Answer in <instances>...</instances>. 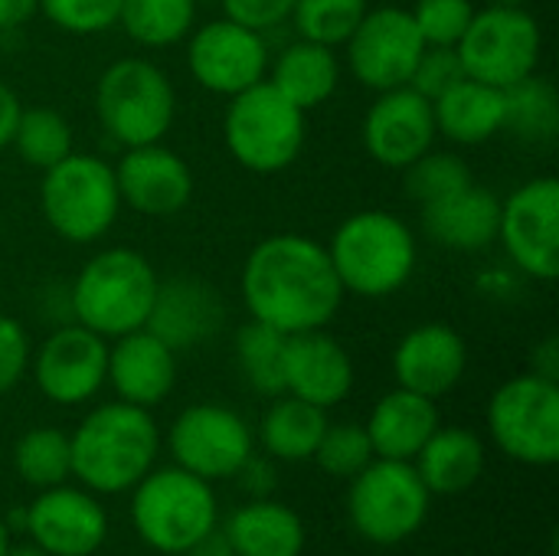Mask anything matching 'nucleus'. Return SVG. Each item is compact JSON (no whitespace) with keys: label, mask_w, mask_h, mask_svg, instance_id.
I'll list each match as a JSON object with an SVG mask.
<instances>
[{"label":"nucleus","mask_w":559,"mask_h":556,"mask_svg":"<svg viewBox=\"0 0 559 556\" xmlns=\"http://www.w3.org/2000/svg\"><path fill=\"white\" fill-rule=\"evenodd\" d=\"M239 292L252 321L282 334L328 328L344 305L328 246L301 233H275L246 256Z\"/></svg>","instance_id":"f257e3e1"},{"label":"nucleus","mask_w":559,"mask_h":556,"mask_svg":"<svg viewBox=\"0 0 559 556\" xmlns=\"http://www.w3.org/2000/svg\"><path fill=\"white\" fill-rule=\"evenodd\" d=\"M72 475L95 495L131 492L157 462L160 429L144 406L102 403L69 436Z\"/></svg>","instance_id":"f03ea898"},{"label":"nucleus","mask_w":559,"mask_h":556,"mask_svg":"<svg viewBox=\"0 0 559 556\" xmlns=\"http://www.w3.org/2000/svg\"><path fill=\"white\" fill-rule=\"evenodd\" d=\"M328 256L344 295L390 298L409 285L419 262V246L409 223L396 213L357 210L334 229Z\"/></svg>","instance_id":"7ed1b4c3"},{"label":"nucleus","mask_w":559,"mask_h":556,"mask_svg":"<svg viewBox=\"0 0 559 556\" xmlns=\"http://www.w3.org/2000/svg\"><path fill=\"white\" fill-rule=\"evenodd\" d=\"M157 272L147 256L128 246H111L95 252L69 288L72 321L95 331L105 341L131 334L147 324Z\"/></svg>","instance_id":"20e7f679"},{"label":"nucleus","mask_w":559,"mask_h":556,"mask_svg":"<svg viewBox=\"0 0 559 556\" xmlns=\"http://www.w3.org/2000/svg\"><path fill=\"white\" fill-rule=\"evenodd\" d=\"M95 115L121 151L164 141L177 118L174 82L151 59H115L95 82Z\"/></svg>","instance_id":"39448f33"},{"label":"nucleus","mask_w":559,"mask_h":556,"mask_svg":"<svg viewBox=\"0 0 559 556\" xmlns=\"http://www.w3.org/2000/svg\"><path fill=\"white\" fill-rule=\"evenodd\" d=\"M308 111L292 105L278 88L265 82L229 98L223 115V141L233 161L249 174L288 170L308 138Z\"/></svg>","instance_id":"423d86ee"},{"label":"nucleus","mask_w":559,"mask_h":556,"mask_svg":"<svg viewBox=\"0 0 559 556\" xmlns=\"http://www.w3.org/2000/svg\"><path fill=\"white\" fill-rule=\"evenodd\" d=\"M39 210L49 229L72 246H88L108 236V229L121 216L115 167L95 154L72 151L69 157L43 170Z\"/></svg>","instance_id":"0eeeda50"},{"label":"nucleus","mask_w":559,"mask_h":556,"mask_svg":"<svg viewBox=\"0 0 559 556\" xmlns=\"http://www.w3.org/2000/svg\"><path fill=\"white\" fill-rule=\"evenodd\" d=\"M131 521L151 551L183 556L216 528V495L210 482L180 465L151 469L134 485Z\"/></svg>","instance_id":"6e6552de"},{"label":"nucleus","mask_w":559,"mask_h":556,"mask_svg":"<svg viewBox=\"0 0 559 556\" xmlns=\"http://www.w3.org/2000/svg\"><path fill=\"white\" fill-rule=\"evenodd\" d=\"M429 488L413 462L373 459L350 478L347 514L360 537L380 547L409 541L429 518Z\"/></svg>","instance_id":"1a4fd4ad"},{"label":"nucleus","mask_w":559,"mask_h":556,"mask_svg":"<svg viewBox=\"0 0 559 556\" xmlns=\"http://www.w3.org/2000/svg\"><path fill=\"white\" fill-rule=\"evenodd\" d=\"M488 433L495 446L521 465H557L559 383L531 370L501 383L488 403Z\"/></svg>","instance_id":"9d476101"},{"label":"nucleus","mask_w":559,"mask_h":556,"mask_svg":"<svg viewBox=\"0 0 559 556\" xmlns=\"http://www.w3.org/2000/svg\"><path fill=\"white\" fill-rule=\"evenodd\" d=\"M455 49L468 79L495 88H511L514 82L537 72L544 29L537 16L524 7H481L475 10Z\"/></svg>","instance_id":"9b49d317"},{"label":"nucleus","mask_w":559,"mask_h":556,"mask_svg":"<svg viewBox=\"0 0 559 556\" xmlns=\"http://www.w3.org/2000/svg\"><path fill=\"white\" fill-rule=\"evenodd\" d=\"M167 446L180 469L203 482H219L249 469L255 436L236 410L219 403H197L174 419Z\"/></svg>","instance_id":"f8f14e48"},{"label":"nucleus","mask_w":559,"mask_h":556,"mask_svg":"<svg viewBox=\"0 0 559 556\" xmlns=\"http://www.w3.org/2000/svg\"><path fill=\"white\" fill-rule=\"evenodd\" d=\"M498 242L518 272L534 282L559 275V180L554 174L531 177L501 200Z\"/></svg>","instance_id":"ddd939ff"},{"label":"nucleus","mask_w":559,"mask_h":556,"mask_svg":"<svg viewBox=\"0 0 559 556\" xmlns=\"http://www.w3.org/2000/svg\"><path fill=\"white\" fill-rule=\"evenodd\" d=\"M269 62L272 56L265 33H255L229 16L193 26L187 36V69L193 82L223 98L265 82Z\"/></svg>","instance_id":"4468645a"},{"label":"nucleus","mask_w":559,"mask_h":556,"mask_svg":"<svg viewBox=\"0 0 559 556\" xmlns=\"http://www.w3.org/2000/svg\"><path fill=\"white\" fill-rule=\"evenodd\" d=\"M344 49H347L350 75L370 92H386V88L409 85L426 43L409 10L377 7L364 13Z\"/></svg>","instance_id":"2eb2a0df"},{"label":"nucleus","mask_w":559,"mask_h":556,"mask_svg":"<svg viewBox=\"0 0 559 556\" xmlns=\"http://www.w3.org/2000/svg\"><path fill=\"white\" fill-rule=\"evenodd\" d=\"M29 370L39 393L56 406H82L102 387L108 374V341L95 331L69 321L56 328L33 354Z\"/></svg>","instance_id":"dca6fc26"},{"label":"nucleus","mask_w":559,"mask_h":556,"mask_svg":"<svg viewBox=\"0 0 559 556\" xmlns=\"http://www.w3.org/2000/svg\"><path fill=\"white\" fill-rule=\"evenodd\" d=\"M364 151L390 170H406L416 157L432 151L439 131L432 102L413 85L377 92L373 105L364 115Z\"/></svg>","instance_id":"f3484780"},{"label":"nucleus","mask_w":559,"mask_h":556,"mask_svg":"<svg viewBox=\"0 0 559 556\" xmlns=\"http://www.w3.org/2000/svg\"><path fill=\"white\" fill-rule=\"evenodd\" d=\"M111 167H115L121 206H131L141 216L151 220L177 216L193 200V170L164 141L124 147L121 161Z\"/></svg>","instance_id":"a211bd4d"},{"label":"nucleus","mask_w":559,"mask_h":556,"mask_svg":"<svg viewBox=\"0 0 559 556\" xmlns=\"http://www.w3.org/2000/svg\"><path fill=\"white\" fill-rule=\"evenodd\" d=\"M23 531L49 556H92L108 537V518L95 495L56 485L23 511Z\"/></svg>","instance_id":"6ab92c4d"},{"label":"nucleus","mask_w":559,"mask_h":556,"mask_svg":"<svg viewBox=\"0 0 559 556\" xmlns=\"http://www.w3.org/2000/svg\"><path fill=\"white\" fill-rule=\"evenodd\" d=\"M465 370H468V344L455 328L442 321H429L406 331L393 351L396 387L429 400L452 393L462 383Z\"/></svg>","instance_id":"aec40b11"},{"label":"nucleus","mask_w":559,"mask_h":556,"mask_svg":"<svg viewBox=\"0 0 559 556\" xmlns=\"http://www.w3.org/2000/svg\"><path fill=\"white\" fill-rule=\"evenodd\" d=\"M223 318L226 305L210 282L197 275H174L157 282L144 328L157 334L170 351H187L206 344L223 328Z\"/></svg>","instance_id":"412c9836"},{"label":"nucleus","mask_w":559,"mask_h":556,"mask_svg":"<svg viewBox=\"0 0 559 556\" xmlns=\"http://www.w3.org/2000/svg\"><path fill=\"white\" fill-rule=\"evenodd\" d=\"M105 383L121 403L157 406L170 397L177 383V351H170L157 334L138 328L108 341V374Z\"/></svg>","instance_id":"4be33fe9"},{"label":"nucleus","mask_w":559,"mask_h":556,"mask_svg":"<svg viewBox=\"0 0 559 556\" xmlns=\"http://www.w3.org/2000/svg\"><path fill=\"white\" fill-rule=\"evenodd\" d=\"M354 390V360L324 328L292 334L285 344V393L331 410Z\"/></svg>","instance_id":"5701e85b"},{"label":"nucleus","mask_w":559,"mask_h":556,"mask_svg":"<svg viewBox=\"0 0 559 556\" xmlns=\"http://www.w3.org/2000/svg\"><path fill=\"white\" fill-rule=\"evenodd\" d=\"M501 197L475 180L436 203L423 206L426 236L452 252H481L498 242Z\"/></svg>","instance_id":"b1692460"},{"label":"nucleus","mask_w":559,"mask_h":556,"mask_svg":"<svg viewBox=\"0 0 559 556\" xmlns=\"http://www.w3.org/2000/svg\"><path fill=\"white\" fill-rule=\"evenodd\" d=\"M439 426L442 423H439L436 400L396 387L373 406L364 429L370 436V446H373L377 459L413 462Z\"/></svg>","instance_id":"393cba45"},{"label":"nucleus","mask_w":559,"mask_h":556,"mask_svg":"<svg viewBox=\"0 0 559 556\" xmlns=\"http://www.w3.org/2000/svg\"><path fill=\"white\" fill-rule=\"evenodd\" d=\"M436 131L459 147H475L504 131V88L478 79H462L439 98H432Z\"/></svg>","instance_id":"a878e982"},{"label":"nucleus","mask_w":559,"mask_h":556,"mask_svg":"<svg viewBox=\"0 0 559 556\" xmlns=\"http://www.w3.org/2000/svg\"><path fill=\"white\" fill-rule=\"evenodd\" d=\"M269 85L278 88L292 105L311 111L324 105L341 85V59L331 46L295 39L269 62Z\"/></svg>","instance_id":"bb28decb"},{"label":"nucleus","mask_w":559,"mask_h":556,"mask_svg":"<svg viewBox=\"0 0 559 556\" xmlns=\"http://www.w3.org/2000/svg\"><path fill=\"white\" fill-rule=\"evenodd\" d=\"M429 495H465L485 472V446L465 426H439L413 459Z\"/></svg>","instance_id":"cd10ccee"},{"label":"nucleus","mask_w":559,"mask_h":556,"mask_svg":"<svg viewBox=\"0 0 559 556\" xmlns=\"http://www.w3.org/2000/svg\"><path fill=\"white\" fill-rule=\"evenodd\" d=\"M236 556H301L305 524L282 501H249L223 528Z\"/></svg>","instance_id":"c85d7f7f"},{"label":"nucleus","mask_w":559,"mask_h":556,"mask_svg":"<svg viewBox=\"0 0 559 556\" xmlns=\"http://www.w3.org/2000/svg\"><path fill=\"white\" fill-rule=\"evenodd\" d=\"M324 429L328 410L305 403L292 393H282L259 423V442L278 462H305L314 456Z\"/></svg>","instance_id":"c756f323"},{"label":"nucleus","mask_w":559,"mask_h":556,"mask_svg":"<svg viewBox=\"0 0 559 556\" xmlns=\"http://www.w3.org/2000/svg\"><path fill=\"white\" fill-rule=\"evenodd\" d=\"M504 131L531 147H547L559 134V98L550 79L527 75L504 88Z\"/></svg>","instance_id":"7c9ffc66"},{"label":"nucleus","mask_w":559,"mask_h":556,"mask_svg":"<svg viewBox=\"0 0 559 556\" xmlns=\"http://www.w3.org/2000/svg\"><path fill=\"white\" fill-rule=\"evenodd\" d=\"M200 0H121L118 26L144 49H167L197 26Z\"/></svg>","instance_id":"2f4dec72"},{"label":"nucleus","mask_w":559,"mask_h":556,"mask_svg":"<svg viewBox=\"0 0 559 556\" xmlns=\"http://www.w3.org/2000/svg\"><path fill=\"white\" fill-rule=\"evenodd\" d=\"M10 147L20 154V161L26 167L49 170L52 164H59L62 157H69L75 151L72 125L49 105L20 108Z\"/></svg>","instance_id":"473e14b6"},{"label":"nucleus","mask_w":559,"mask_h":556,"mask_svg":"<svg viewBox=\"0 0 559 556\" xmlns=\"http://www.w3.org/2000/svg\"><path fill=\"white\" fill-rule=\"evenodd\" d=\"M285 344L288 334L262 321H249L236 331V364L255 393L262 397L285 393Z\"/></svg>","instance_id":"72a5a7b5"},{"label":"nucleus","mask_w":559,"mask_h":556,"mask_svg":"<svg viewBox=\"0 0 559 556\" xmlns=\"http://www.w3.org/2000/svg\"><path fill=\"white\" fill-rule=\"evenodd\" d=\"M13 469L29 488H56L72 475L69 433L56 426H36L20 436L13 449Z\"/></svg>","instance_id":"f704fd0d"},{"label":"nucleus","mask_w":559,"mask_h":556,"mask_svg":"<svg viewBox=\"0 0 559 556\" xmlns=\"http://www.w3.org/2000/svg\"><path fill=\"white\" fill-rule=\"evenodd\" d=\"M367 10V0H295L292 23L301 39L337 49L350 39Z\"/></svg>","instance_id":"c9c22d12"},{"label":"nucleus","mask_w":559,"mask_h":556,"mask_svg":"<svg viewBox=\"0 0 559 556\" xmlns=\"http://www.w3.org/2000/svg\"><path fill=\"white\" fill-rule=\"evenodd\" d=\"M403 184H406L409 200L426 206V203H436V200L468 187L472 167L452 151H426L403 170Z\"/></svg>","instance_id":"e433bc0d"},{"label":"nucleus","mask_w":559,"mask_h":556,"mask_svg":"<svg viewBox=\"0 0 559 556\" xmlns=\"http://www.w3.org/2000/svg\"><path fill=\"white\" fill-rule=\"evenodd\" d=\"M328 475L334 478H354L360 475L377 456H373V446H370V436L364 426L357 423H328L314 456H311Z\"/></svg>","instance_id":"4c0bfd02"},{"label":"nucleus","mask_w":559,"mask_h":556,"mask_svg":"<svg viewBox=\"0 0 559 556\" xmlns=\"http://www.w3.org/2000/svg\"><path fill=\"white\" fill-rule=\"evenodd\" d=\"M39 13L69 36H98L118 26L121 0H39Z\"/></svg>","instance_id":"58836bf2"},{"label":"nucleus","mask_w":559,"mask_h":556,"mask_svg":"<svg viewBox=\"0 0 559 556\" xmlns=\"http://www.w3.org/2000/svg\"><path fill=\"white\" fill-rule=\"evenodd\" d=\"M475 10L472 0H416L409 16L426 46H459Z\"/></svg>","instance_id":"ea45409f"},{"label":"nucleus","mask_w":559,"mask_h":556,"mask_svg":"<svg viewBox=\"0 0 559 556\" xmlns=\"http://www.w3.org/2000/svg\"><path fill=\"white\" fill-rule=\"evenodd\" d=\"M462 79H465V66H462V56L455 46H426L413 69L409 85L432 102Z\"/></svg>","instance_id":"a19ab883"},{"label":"nucleus","mask_w":559,"mask_h":556,"mask_svg":"<svg viewBox=\"0 0 559 556\" xmlns=\"http://www.w3.org/2000/svg\"><path fill=\"white\" fill-rule=\"evenodd\" d=\"M29 360H33V344L26 328L16 318L0 315V397L10 393L26 377Z\"/></svg>","instance_id":"79ce46f5"},{"label":"nucleus","mask_w":559,"mask_h":556,"mask_svg":"<svg viewBox=\"0 0 559 556\" xmlns=\"http://www.w3.org/2000/svg\"><path fill=\"white\" fill-rule=\"evenodd\" d=\"M219 3H223V16L255 33L278 29L282 23L292 20V10H295V0H219Z\"/></svg>","instance_id":"37998d69"},{"label":"nucleus","mask_w":559,"mask_h":556,"mask_svg":"<svg viewBox=\"0 0 559 556\" xmlns=\"http://www.w3.org/2000/svg\"><path fill=\"white\" fill-rule=\"evenodd\" d=\"M531 374L559 383V341L554 334L544 338V341L534 347V354H531Z\"/></svg>","instance_id":"c03bdc74"},{"label":"nucleus","mask_w":559,"mask_h":556,"mask_svg":"<svg viewBox=\"0 0 559 556\" xmlns=\"http://www.w3.org/2000/svg\"><path fill=\"white\" fill-rule=\"evenodd\" d=\"M20 108H23V105H20L16 92L0 79V151L10 147V141H13V128H16Z\"/></svg>","instance_id":"a18cd8bd"},{"label":"nucleus","mask_w":559,"mask_h":556,"mask_svg":"<svg viewBox=\"0 0 559 556\" xmlns=\"http://www.w3.org/2000/svg\"><path fill=\"white\" fill-rule=\"evenodd\" d=\"M39 13V0H0V29H20Z\"/></svg>","instance_id":"49530a36"},{"label":"nucleus","mask_w":559,"mask_h":556,"mask_svg":"<svg viewBox=\"0 0 559 556\" xmlns=\"http://www.w3.org/2000/svg\"><path fill=\"white\" fill-rule=\"evenodd\" d=\"M183 556H236V551H233V544H229V537L219 531V528H213L206 537H200L190 551Z\"/></svg>","instance_id":"de8ad7c7"},{"label":"nucleus","mask_w":559,"mask_h":556,"mask_svg":"<svg viewBox=\"0 0 559 556\" xmlns=\"http://www.w3.org/2000/svg\"><path fill=\"white\" fill-rule=\"evenodd\" d=\"M3 556H49V554H46L43 547H36L33 541H29V544H16V547L10 544V547H7V554H3Z\"/></svg>","instance_id":"09e8293b"},{"label":"nucleus","mask_w":559,"mask_h":556,"mask_svg":"<svg viewBox=\"0 0 559 556\" xmlns=\"http://www.w3.org/2000/svg\"><path fill=\"white\" fill-rule=\"evenodd\" d=\"M527 0H485V7H524Z\"/></svg>","instance_id":"8fccbe9b"},{"label":"nucleus","mask_w":559,"mask_h":556,"mask_svg":"<svg viewBox=\"0 0 559 556\" xmlns=\"http://www.w3.org/2000/svg\"><path fill=\"white\" fill-rule=\"evenodd\" d=\"M7 547H10V531H7V524L0 521V556L7 554Z\"/></svg>","instance_id":"3c124183"}]
</instances>
